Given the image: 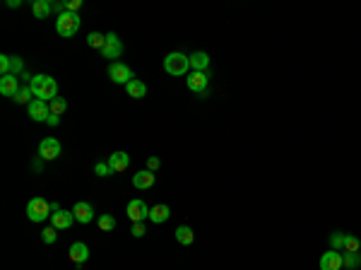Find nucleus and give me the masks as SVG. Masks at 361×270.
<instances>
[{
  "label": "nucleus",
  "instance_id": "1",
  "mask_svg": "<svg viewBox=\"0 0 361 270\" xmlns=\"http://www.w3.org/2000/svg\"><path fill=\"white\" fill-rule=\"evenodd\" d=\"M29 87H31L34 97L41 99V102H53L58 97V82L53 77H48V75H34V80L29 82Z\"/></svg>",
  "mask_w": 361,
  "mask_h": 270
},
{
  "label": "nucleus",
  "instance_id": "2",
  "mask_svg": "<svg viewBox=\"0 0 361 270\" xmlns=\"http://www.w3.org/2000/svg\"><path fill=\"white\" fill-rule=\"evenodd\" d=\"M80 24H82V19H80L77 12H63V15H58L56 17V32L65 39L75 37L77 29H80Z\"/></svg>",
  "mask_w": 361,
  "mask_h": 270
},
{
  "label": "nucleus",
  "instance_id": "3",
  "mask_svg": "<svg viewBox=\"0 0 361 270\" xmlns=\"http://www.w3.org/2000/svg\"><path fill=\"white\" fill-rule=\"evenodd\" d=\"M53 210H51V203H46L44 198H31L27 203V217L31 222H44L46 217H51Z\"/></svg>",
  "mask_w": 361,
  "mask_h": 270
},
{
  "label": "nucleus",
  "instance_id": "4",
  "mask_svg": "<svg viewBox=\"0 0 361 270\" xmlns=\"http://www.w3.org/2000/svg\"><path fill=\"white\" fill-rule=\"evenodd\" d=\"M188 68H190V58L183 56V53H169L164 58V70L169 75H185L188 73Z\"/></svg>",
  "mask_w": 361,
  "mask_h": 270
},
{
  "label": "nucleus",
  "instance_id": "5",
  "mask_svg": "<svg viewBox=\"0 0 361 270\" xmlns=\"http://www.w3.org/2000/svg\"><path fill=\"white\" fill-rule=\"evenodd\" d=\"M109 77H111L116 84H128L135 80V77H133V70H130L125 63H120V61H113L111 66H109Z\"/></svg>",
  "mask_w": 361,
  "mask_h": 270
},
{
  "label": "nucleus",
  "instance_id": "6",
  "mask_svg": "<svg viewBox=\"0 0 361 270\" xmlns=\"http://www.w3.org/2000/svg\"><path fill=\"white\" fill-rule=\"evenodd\" d=\"M60 142H58L56 138H44L41 142H39V157L44 159V162H48V159H58L60 157Z\"/></svg>",
  "mask_w": 361,
  "mask_h": 270
},
{
  "label": "nucleus",
  "instance_id": "7",
  "mask_svg": "<svg viewBox=\"0 0 361 270\" xmlns=\"http://www.w3.org/2000/svg\"><path fill=\"white\" fill-rule=\"evenodd\" d=\"M125 213H128V217L133 222H145V220H149V207L145 200H130L128 207H125Z\"/></svg>",
  "mask_w": 361,
  "mask_h": 270
},
{
  "label": "nucleus",
  "instance_id": "8",
  "mask_svg": "<svg viewBox=\"0 0 361 270\" xmlns=\"http://www.w3.org/2000/svg\"><path fill=\"white\" fill-rule=\"evenodd\" d=\"M104 58H118L120 53H123V44H120V39L116 37V34H106V41H104V48L99 51Z\"/></svg>",
  "mask_w": 361,
  "mask_h": 270
},
{
  "label": "nucleus",
  "instance_id": "9",
  "mask_svg": "<svg viewBox=\"0 0 361 270\" xmlns=\"http://www.w3.org/2000/svg\"><path fill=\"white\" fill-rule=\"evenodd\" d=\"M188 89L195 92L198 97H207V75L205 73H190L188 75Z\"/></svg>",
  "mask_w": 361,
  "mask_h": 270
},
{
  "label": "nucleus",
  "instance_id": "10",
  "mask_svg": "<svg viewBox=\"0 0 361 270\" xmlns=\"http://www.w3.org/2000/svg\"><path fill=\"white\" fill-rule=\"evenodd\" d=\"M19 89H22V87H19L17 75H3V77H0V94H3V97H12V99H15Z\"/></svg>",
  "mask_w": 361,
  "mask_h": 270
},
{
  "label": "nucleus",
  "instance_id": "11",
  "mask_svg": "<svg viewBox=\"0 0 361 270\" xmlns=\"http://www.w3.org/2000/svg\"><path fill=\"white\" fill-rule=\"evenodd\" d=\"M73 215H75V222L89 224V222H92V217H94V207H92V203H84V200L75 203Z\"/></svg>",
  "mask_w": 361,
  "mask_h": 270
},
{
  "label": "nucleus",
  "instance_id": "12",
  "mask_svg": "<svg viewBox=\"0 0 361 270\" xmlns=\"http://www.w3.org/2000/svg\"><path fill=\"white\" fill-rule=\"evenodd\" d=\"M27 109H29V116H31L34 121H48V116H51L48 102H41V99H34L31 104H27Z\"/></svg>",
  "mask_w": 361,
  "mask_h": 270
},
{
  "label": "nucleus",
  "instance_id": "13",
  "mask_svg": "<svg viewBox=\"0 0 361 270\" xmlns=\"http://www.w3.org/2000/svg\"><path fill=\"white\" fill-rule=\"evenodd\" d=\"M73 220H75L73 210H58V213L51 215V222H53L56 229H70V227H73Z\"/></svg>",
  "mask_w": 361,
  "mask_h": 270
},
{
  "label": "nucleus",
  "instance_id": "14",
  "mask_svg": "<svg viewBox=\"0 0 361 270\" xmlns=\"http://www.w3.org/2000/svg\"><path fill=\"white\" fill-rule=\"evenodd\" d=\"M109 167L116 171V174H120V171H125V169L130 167V155L128 152H113L111 157H109Z\"/></svg>",
  "mask_w": 361,
  "mask_h": 270
},
{
  "label": "nucleus",
  "instance_id": "15",
  "mask_svg": "<svg viewBox=\"0 0 361 270\" xmlns=\"http://www.w3.org/2000/svg\"><path fill=\"white\" fill-rule=\"evenodd\" d=\"M320 270H342V256L337 251H327L320 258Z\"/></svg>",
  "mask_w": 361,
  "mask_h": 270
},
{
  "label": "nucleus",
  "instance_id": "16",
  "mask_svg": "<svg viewBox=\"0 0 361 270\" xmlns=\"http://www.w3.org/2000/svg\"><path fill=\"white\" fill-rule=\"evenodd\" d=\"M154 181H157L154 171L142 169V171H138V174L133 176V186H135V188H152V186H154Z\"/></svg>",
  "mask_w": 361,
  "mask_h": 270
},
{
  "label": "nucleus",
  "instance_id": "17",
  "mask_svg": "<svg viewBox=\"0 0 361 270\" xmlns=\"http://www.w3.org/2000/svg\"><path fill=\"white\" fill-rule=\"evenodd\" d=\"M68 256H70V261H73V263H84L87 258H89V249H87V244L75 242L73 246H70Z\"/></svg>",
  "mask_w": 361,
  "mask_h": 270
},
{
  "label": "nucleus",
  "instance_id": "18",
  "mask_svg": "<svg viewBox=\"0 0 361 270\" xmlns=\"http://www.w3.org/2000/svg\"><path fill=\"white\" fill-rule=\"evenodd\" d=\"M169 215H171L169 205L159 203V205H154V207H149V222L161 224V222H167V220H169Z\"/></svg>",
  "mask_w": 361,
  "mask_h": 270
},
{
  "label": "nucleus",
  "instance_id": "19",
  "mask_svg": "<svg viewBox=\"0 0 361 270\" xmlns=\"http://www.w3.org/2000/svg\"><path fill=\"white\" fill-rule=\"evenodd\" d=\"M188 58H190V68H193L195 73H205V68L210 66V56L205 51H195L193 56H188Z\"/></svg>",
  "mask_w": 361,
  "mask_h": 270
},
{
  "label": "nucleus",
  "instance_id": "20",
  "mask_svg": "<svg viewBox=\"0 0 361 270\" xmlns=\"http://www.w3.org/2000/svg\"><path fill=\"white\" fill-rule=\"evenodd\" d=\"M31 12H34V17L46 19L48 15L53 12V5H51L48 0H34V3H31Z\"/></svg>",
  "mask_w": 361,
  "mask_h": 270
},
{
  "label": "nucleus",
  "instance_id": "21",
  "mask_svg": "<svg viewBox=\"0 0 361 270\" xmlns=\"http://www.w3.org/2000/svg\"><path fill=\"white\" fill-rule=\"evenodd\" d=\"M125 89H128V97H133V99H142V97L147 94V84L142 82V80H133V82L125 84Z\"/></svg>",
  "mask_w": 361,
  "mask_h": 270
},
{
  "label": "nucleus",
  "instance_id": "22",
  "mask_svg": "<svg viewBox=\"0 0 361 270\" xmlns=\"http://www.w3.org/2000/svg\"><path fill=\"white\" fill-rule=\"evenodd\" d=\"M193 239H195V234H193V229H190V227H178L176 229V242L178 244H183V246H190V244H193Z\"/></svg>",
  "mask_w": 361,
  "mask_h": 270
},
{
  "label": "nucleus",
  "instance_id": "23",
  "mask_svg": "<svg viewBox=\"0 0 361 270\" xmlns=\"http://www.w3.org/2000/svg\"><path fill=\"white\" fill-rule=\"evenodd\" d=\"M342 265H347V268H359L361 265V251H347L342 256Z\"/></svg>",
  "mask_w": 361,
  "mask_h": 270
},
{
  "label": "nucleus",
  "instance_id": "24",
  "mask_svg": "<svg viewBox=\"0 0 361 270\" xmlns=\"http://www.w3.org/2000/svg\"><path fill=\"white\" fill-rule=\"evenodd\" d=\"M104 41H106V34H99V32H89V37H87V46L92 48H104Z\"/></svg>",
  "mask_w": 361,
  "mask_h": 270
},
{
  "label": "nucleus",
  "instance_id": "25",
  "mask_svg": "<svg viewBox=\"0 0 361 270\" xmlns=\"http://www.w3.org/2000/svg\"><path fill=\"white\" fill-rule=\"evenodd\" d=\"M48 109H51V113H56V116H60V113L68 109V102H65L63 97H56L53 102H48Z\"/></svg>",
  "mask_w": 361,
  "mask_h": 270
},
{
  "label": "nucleus",
  "instance_id": "26",
  "mask_svg": "<svg viewBox=\"0 0 361 270\" xmlns=\"http://www.w3.org/2000/svg\"><path fill=\"white\" fill-rule=\"evenodd\" d=\"M31 97H34L31 87H22V89L17 92V97H15V102H17V104H31V102H34Z\"/></svg>",
  "mask_w": 361,
  "mask_h": 270
},
{
  "label": "nucleus",
  "instance_id": "27",
  "mask_svg": "<svg viewBox=\"0 0 361 270\" xmlns=\"http://www.w3.org/2000/svg\"><path fill=\"white\" fill-rule=\"evenodd\" d=\"M361 242L354 236V234H344V251H359Z\"/></svg>",
  "mask_w": 361,
  "mask_h": 270
},
{
  "label": "nucleus",
  "instance_id": "28",
  "mask_svg": "<svg viewBox=\"0 0 361 270\" xmlns=\"http://www.w3.org/2000/svg\"><path fill=\"white\" fill-rule=\"evenodd\" d=\"M113 227H116V220H113L111 215H102V217H99V229H102V232H111Z\"/></svg>",
  "mask_w": 361,
  "mask_h": 270
},
{
  "label": "nucleus",
  "instance_id": "29",
  "mask_svg": "<svg viewBox=\"0 0 361 270\" xmlns=\"http://www.w3.org/2000/svg\"><path fill=\"white\" fill-rule=\"evenodd\" d=\"M24 73V61L22 58H17V56H12V70H10V75H22Z\"/></svg>",
  "mask_w": 361,
  "mask_h": 270
},
{
  "label": "nucleus",
  "instance_id": "30",
  "mask_svg": "<svg viewBox=\"0 0 361 270\" xmlns=\"http://www.w3.org/2000/svg\"><path fill=\"white\" fill-rule=\"evenodd\" d=\"M56 227H46L44 232H41V239H44V244H56V239H58V234L53 232Z\"/></svg>",
  "mask_w": 361,
  "mask_h": 270
},
{
  "label": "nucleus",
  "instance_id": "31",
  "mask_svg": "<svg viewBox=\"0 0 361 270\" xmlns=\"http://www.w3.org/2000/svg\"><path fill=\"white\" fill-rule=\"evenodd\" d=\"M94 174H96V176H109V174H113V169L109 167V162H99V164L94 167Z\"/></svg>",
  "mask_w": 361,
  "mask_h": 270
},
{
  "label": "nucleus",
  "instance_id": "32",
  "mask_svg": "<svg viewBox=\"0 0 361 270\" xmlns=\"http://www.w3.org/2000/svg\"><path fill=\"white\" fill-rule=\"evenodd\" d=\"M330 246H333L335 251H337V249H344V234L335 232L333 236H330Z\"/></svg>",
  "mask_w": 361,
  "mask_h": 270
},
{
  "label": "nucleus",
  "instance_id": "33",
  "mask_svg": "<svg viewBox=\"0 0 361 270\" xmlns=\"http://www.w3.org/2000/svg\"><path fill=\"white\" fill-rule=\"evenodd\" d=\"M10 70H12V56H0V73L10 75Z\"/></svg>",
  "mask_w": 361,
  "mask_h": 270
},
{
  "label": "nucleus",
  "instance_id": "34",
  "mask_svg": "<svg viewBox=\"0 0 361 270\" xmlns=\"http://www.w3.org/2000/svg\"><path fill=\"white\" fill-rule=\"evenodd\" d=\"M133 236H138V239H140V236H145V224H142V222L133 224Z\"/></svg>",
  "mask_w": 361,
  "mask_h": 270
},
{
  "label": "nucleus",
  "instance_id": "35",
  "mask_svg": "<svg viewBox=\"0 0 361 270\" xmlns=\"http://www.w3.org/2000/svg\"><path fill=\"white\" fill-rule=\"evenodd\" d=\"M80 5H82L80 0H68V3H65V8H68V12H77V10H80Z\"/></svg>",
  "mask_w": 361,
  "mask_h": 270
},
{
  "label": "nucleus",
  "instance_id": "36",
  "mask_svg": "<svg viewBox=\"0 0 361 270\" xmlns=\"http://www.w3.org/2000/svg\"><path fill=\"white\" fill-rule=\"evenodd\" d=\"M159 164H161V162H159V157H149L147 159V169H149V171H157Z\"/></svg>",
  "mask_w": 361,
  "mask_h": 270
},
{
  "label": "nucleus",
  "instance_id": "37",
  "mask_svg": "<svg viewBox=\"0 0 361 270\" xmlns=\"http://www.w3.org/2000/svg\"><path fill=\"white\" fill-rule=\"evenodd\" d=\"M48 126H51V128H53V126H58V123H60V116H56V113H51V116H48Z\"/></svg>",
  "mask_w": 361,
  "mask_h": 270
},
{
  "label": "nucleus",
  "instance_id": "38",
  "mask_svg": "<svg viewBox=\"0 0 361 270\" xmlns=\"http://www.w3.org/2000/svg\"><path fill=\"white\" fill-rule=\"evenodd\" d=\"M22 5V0H8V8H19Z\"/></svg>",
  "mask_w": 361,
  "mask_h": 270
},
{
  "label": "nucleus",
  "instance_id": "39",
  "mask_svg": "<svg viewBox=\"0 0 361 270\" xmlns=\"http://www.w3.org/2000/svg\"><path fill=\"white\" fill-rule=\"evenodd\" d=\"M41 162H44V159H39V162H31V167H34V171H41V167H44Z\"/></svg>",
  "mask_w": 361,
  "mask_h": 270
}]
</instances>
